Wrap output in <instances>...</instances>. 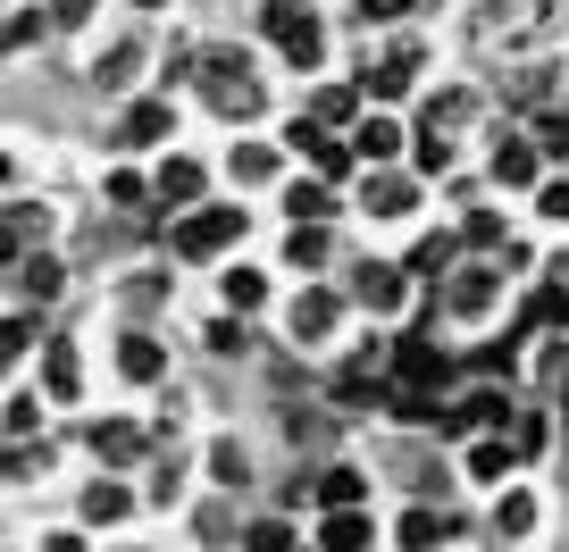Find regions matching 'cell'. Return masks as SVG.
Segmentation results:
<instances>
[{
	"instance_id": "1",
	"label": "cell",
	"mask_w": 569,
	"mask_h": 552,
	"mask_svg": "<svg viewBox=\"0 0 569 552\" xmlns=\"http://www.w3.org/2000/svg\"><path fill=\"white\" fill-rule=\"evenodd\" d=\"M569 26V0H478V26L469 42L478 51H536Z\"/></svg>"
},
{
	"instance_id": "2",
	"label": "cell",
	"mask_w": 569,
	"mask_h": 552,
	"mask_svg": "<svg viewBox=\"0 0 569 552\" xmlns=\"http://www.w3.org/2000/svg\"><path fill=\"white\" fill-rule=\"evenodd\" d=\"M201 101H210V118H260L268 84H260V68H251V51H234V42L201 51Z\"/></svg>"
},
{
	"instance_id": "3",
	"label": "cell",
	"mask_w": 569,
	"mask_h": 552,
	"mask_svg": "<svg viewBox=\"0 0 569 552\" xmlns=\"http://www.w3.org/2000/svg\"><path fill=\"white\" fill-rule=\"evenodd\" d=\"M495 428H511V393L502 385H469L461 402L436 410V435H495Z\"/></svg>"
},
{
	"instance_id": "4",
	"label": "cell",
	"mask_w": 569,
	"mask_h": 552,
	"mask_svg": "<svg viewBox=\"0 0 569 552\" xmlns=\"http://www.w3.org/2000/svg\"><path fill=\"white\" fill-rule=\"evenodd\" d=\"M393 385H402V393H427V402H445V385H452V360L436 352L427 335H402V343H393Z\"/></svg>"
},
{
	"instance_id": "5",
	"label": "cell",
	"mask_w": 569,
	"mask_h": 552,
	"mask_svg": "<svg viewBox=\"0 0 569 552\" xmlns=\"http://www.w3.org/2000/svg\"><path fill=\"white\" fill-rule=\"evenodd\" d=\"M227 243H243V210H193L177 227V251L184 260H218Z\"/></svg>"
},
{
	"instance_id": "6",
	"label": "cell",
	"mask_w": 569,
	"mask_h": 552,
	"mask_svg": "<svg viewBox=\"0 0 569 552\" xmlns=\"http://www.w3.org/2000/svg\"><path fill=\"white\" fill-rule=\"evenodd\" d=\"M284 143H293V151H310L327 184H343V177H352V160H360V143H336V134H327L319 118H293V126H284Z\"/></svg>"
},
{
	"instance_id": "7",
	"label": "cell",
	"mask_w": 569,
	"mask_h": 552,
	"mask_svg": "<svg viewBox=\"0 0 569 552\" xmlns=\"http://www.w3.org/2000/svg\"><path fill=\"white\" fill-rule=\"evenodd\" d=\"M495 293H502V268H486V260H469V268L445 277V310H452V319H486Z\"/></svg>"
},
{
	"instance_id": "8",
	"label": "cell",
	"mask_w": 569,
	"mask_h": 552,
	"mask_svg": "<svg viewBox=\"0 0 569 552\" xmlns=\"http://www.w3.org/2000/svg\"><path fill=\"white\" fill-rule=\"evenodd\" d=\"M419 68H427V51H419V42H393V51L369 68V84H360V92H369V101H402Z\"/></svg>"
},
{
	"instance_id": "9",
	"label": "cell",
	"mask_w": 569,
	"mask_h": 552,
	"mask_svg": "<svg viewBox=\"0 0 569 552\" xmlns=\"http://www.w3.org/2000/svg\"><path fill=\"white\" fill-rule=\"evenodd\" d=\"M168 126H177V118H168V101H134V109L118 118V134H109V143H118V151H151Z\"/></svg>"
},
{
	"instance_id": "10",
	"label": "cell",
	"mask_w": 569,
	"mask_h": 552,
	"mask_svg": "<svg viewBox=\"0 0 569 552\" xmlns=\"http://www.w3.org/2000/svg\"><path fill=\"white\" fill-rule=\"evenodd\" d=\"M352 293H360V302H369V310H402V293H410V277H402V268H393V260H360V277H352Z\"/></svg>"
},
{
	"instance_id": "11",
	"label": "cell",
	"mask_w": 569,
	"mask_h": 552,
	"mask_svg": "<svg viewBox=\"0 0 569 552\" xmlns=\"http://www.w3.org/2000/svg\"><path fill=\"white\" fill-rule=\"evenodd\" d=\"M552 59H528V68H502V101H519V109H552Z\"/></svg>"
},
{
	"instance_id": "12",
	"label": "cell",
	"mask_w": 569,
	"mask_h": 552,
	"mask_svg": "<svg viewBox=\"0 0 569 552\" xmlns=\"http://www.w3.org/2000/svg\"><path fill=\"white\" fill-rule=\"evenodd\" d=\"M545 327H569V285L561 277H545V285L519 302V335H545Z\"/></svg>"
},
{
	"instance_id": "13",
	"label": "cell",
	"mask_w": 569,
	"mask_h": 552,
	"mask_svg": "<svg viewBox=\"0 0 569 552\" xmlns=\"http://www.w3.org/2000/svg\"><path fill=\"white\" fill-rule=\"evenodd\" d=\"M410 201H419V184L393 177V168H377V177L360 184V210H369V218H410Z\"/></svg>"
},
{
	"instance_id": "14",
	"label": "cell",
	"mask_w": 569,
	"mask_h": 552,
	"mask_svg": "<svg viewBox=\"0 0 569 552\" xmlns=\"http://www.w3.org/2000/svg\"><path fill=\"white\" fill-rule=\"evenodd\" d=\"M42 385H51V402H76V385H84V360H76L68 335L42 343Z\"/></svg>"
},
{
	"instance_id": "15",
	"label": "cell",
	"mask_w": 569,
	"mask_h": 552,
	"mask_svg": "<svg viewBox=\"0 0 569 552\" xmlns=\"http://www.w3.org/2000/svg\"><path fill=\"white\" fill-rule=\"evenodd\" d=\"M201 201V168L193 160H168L160 177H151V210H193Z\"/></svg>"
},
{
	"instance_id": "16",
	"label": "cell",
	"mask_w": 569,
	"mask_h": 552,
	"mask_svg": "<svg viewBox=\"0 0 569 552\" xmlns=\"http://www.w3.org/2000/svg\"><path fill=\"white\" fill-rule=\"evenodd\" d=\"M445 511H436V502H410V511H402V528H393V544H402V552H436V544H445Z\"/></svg>"
},
{
	"instance_id": "17",
	"label": "cell",
	"mask_w": 569,
	"mask_h": 552,
	"mask_svg": "<svg viewBox=\"0 0 569 552\" xmlns=\"http://www.w3.org/2000/svg\"><path fill=\"white\" fill-rule=\"evenodd\" d=\"M84 444L101 452V461H118V469L151 452V444H142V428H126V419H101V428H84Z\"/></svg>"
},
{
	"instance_id": "18",
	"label": "cell",
	"mask_w": 569,
	"mask_h": 552,
	"mask_svg": "<svg viewBox=\"0 0 569 552\" xmlns=\"http://www.w3.org/2000/svg\"><path fill=\"white\" fill-rule=\"evenodd\" d=\"M59 285H68V268H59L51 251H18V293L26 302H51Z\"/></svg>"
},
{
	"instance_id": "19",
	"label": "cell",
	"mask_w": 569,
	"mask_h": 552,
	"mask_svg": "<svg viewBox=\"0 0 569 552\" xmlns=\"http://www.w3.org/2000/svg\"><path fill=\"white\" fill-rule=\"evenodd\" d=\"M343 319V302L336 293H302V302H293V343H327V327Z\"/></svg>"
},
{
	"instance_id": "20",
	"label": "cell",
	"mask_w": 569,
	"mask_h": 552,
	"mask_svg": "<svg viewBox=\"0 0 569 552\" xmlns=\"http://www.w3.org/2000/svg\"><path fill=\"white\" fill-rule=\"evenodd\" d=\"M369 511H327V528H319V552H369Z\"/></svg>"
},
{
	"instance_id": "21",
	"label": "cell",
	"mask_w": 569,
	"mask_h": 552,
	"mask_svg": "<svg viewBox=\"0 0 569 552\" xmlns=\"http://www.w3.org/2000/svg\"><path fill=\"white\" fill-rule=\"evenodd\" d=\"M126 511H134V494H126L118 478H92V485H84V519H92V528H118Z\"/></svg>"
},
{
	"instance_id": "22",
	"label": "cell",
	"mask_w": 569,
	"mask_h": 552,
	"mask_svg": "<svg viewBox=\"0 0 569 552\" xmlns=\"http://www.w3.org/2000/svg\"><path fill=\"white\" fill-rule=\"evenodd\" d=\"M386 393H393V385H377L369 369H343L336 385H327V402H336V410H377V402H386Z\"/></svg>"
},
{
	"instance_id": "23",
	"label": "cell",
	"mask_w": 569,
	"mask_h": 552,
	"mask_svg": "<svg viewBox=\"0 0 569 552\" xmlns=\"http://www.w3.org/2000/svg\"><path fill=\"white\" fill-rule=\"evenodd\" d=\"M536 160H545V151H536L528 134H511V143H495V184H536Z\"/></svg>"
},
{
	"instance_id": "24",
	"label": "cell",
	"mask_w": 569,
	"mask_h": 552,
	"mask_svg": "<svg viewBox=\"0 0 569 552\" xmlns=\"http://www.w3.org/2000/svg\"><path fill=\"white\" fill-rule=\"evenodd\" d=\"M284 210L302 218V227H327V218H336V184H284Z\"/></svg>"
},
{
	"instance_id": "25",
	"label": "cell",
	"mask_w": 569,
	"mask_h": 552,
	"mask_svg": "<svg viewBox=\"0 0 569 552\" xmlns=\"http://www.w3.org/2000/svg\"><path fill=\"white\" fill-rule=\"evenodd\" d=\"M118 369H126V377H134V385H151V377H160V369H168V352H160V335H126V343H118Z\"/></svg>"
},
{
	"instance_id": "26",
	"label": "cell",
	"mask_w": 569,
	"mask_h": 552,
	"mask_svg": "<svg viewBox=\"0 0 569 552\" xmlns=\"http://www.w3.org/2000/svg\"><path fill=\"white\" fill-rule=\"evenodd\" d=\"M42 227H51V210H42V201H9V268H18V243H26V251L42 243Z\"/></svg>"
},
{
	"instance_id": "27",
	"label": "cell",
	"mask_w": 569,
	"mask_h": 552,
	"mask_svg": "<svg viewBox=\"0 0 569 552\" xmlns=\"http://www.w3.org/2000/svg\"><path fill=\"white\" fill-rule=\"evenodd\" d=\"M528 143L545 151V160H569V109H536V118H528Z\"/></svg>"
},
{
	"instance_id": "28",
	"label": "cell",
	"mask_w": 569,
	"mask_h": 552,
	"mask_svg": "<svg viewBox=\"0 0 569 552\" xmlns=\"http://www.w3.org/2000/svg\"><path fill=\"white\" fill-rule=\"evenodd\" d=\"M511 461H519V444H495V435H478L461 469H469V478H478V485H495V478H502V469H511Z\"/></svg>"
},
{
	"instance_id": "29",
	"label": "cell",
	"mask_w": 569,
	"mask_h": 552,
	"mask_svg": "<svg viewBox=\"0 0 569 552\" xmlns=\"http://www.w3.org/2000/svg\"><path fill=\"white\" fill-rule=\"evenodd\" d=\"M461 118H478V92H436V101L419 109L427 134H445V126H461Z\"/></svg>"
},
{
	"instance_id": "30",
	"label": "cell",
	"mask_w": 569,
	"mask_h": 552,
	"mask_svg": "<svg viewBox=\"0 0 569 552\" xmlns=\"http://www.w3.org/2000/svg\"><path fill=\"white\" fill-rule=\"evenodd\" d=\"M452 260H461V243H452V234H419V251H410L402 268H419V277H452Z\"/></svg>"
},
{
	"instance_id": "31",
	"label": "cell",
	"mask_w": 569,
	"mask_h": 552,
	"mask_svg": "<svg viewBox=\"0 0 569 552\" xmlns=\"http://www.w3.org/2000/svg\"><path fill=\"white\" fill-rule=\"evenodd\" d=\"M26 343H42V302H26V310H9V319H0V352L18 360Z\"/></svg>"
},
{
	"instance_id": "32",
	"label": "cell",
	"mask_w": 569,
	"mask_h": 552,
	"mask_svg": "<svg viewBox=\"0 0 569 552\" xmlns=\"http://www.w3.org/2000/svg\"><path fill=\"white\" fill-rule=\"evenodd\" d=\"M360 494H369V478H360V469H327V478H319V502H327V511H360Z\"/></svg>"
},
{
	"instance_id": "33",
	"label": "cell",
	"mask_w": 569,
	"mask_h": 552,
	"mask_svg": "<svg viewBox=\"0 0 569 552\" xmlns=\"http://www.w3.org/2000/svg\"><path fill=\"white\" fill-rule=\"evenodd\" d=\"M393 151H402V126H393V118H360V160L386 168Z\"/></svg>"
},
{
	"instance_id": "34",
	"label": "cell",
	"mask_w": 569,
	"mask_h": 552,
	"mask_svg": "<svg viewBox=\"0 0 569 552\" xmlns=\"http://www.w3.org/2000/svg\"><path fill=\"white\" fill-rule=\"evenodd\" d=\"M134 68H142V51H134V42H118V51L92 68V84H101V92H126V84H134Z\"/></svg>"
},
{
	"instance_id": "35",
	"label": "cell",
	"mask_w": 569,
	"mask_h": 552,
	"mask_svg": "<svg viewBox=\"0 0 569 552\" xmlns=\"http://www.w3.org/2000/svg\"><path fill=\"white\" fill-rule=\"evenodd\" d=\"M284 68H319V18H302V26H284Z\"/></svg>"
},
{
	"instance_id": "36",
	"label": "cell",
	"mask_w": 569,
	"mask_h": 552,
	"mask_svg": "<svg viewBox=\"0 0 569 552\" xmlns=\"http://www.w3.org/2000/svg\"><path fill=\"white\" fill-rule=\"evenodd\" d=\"M34 428H42V393H9V444H34Z\"/></svg>"
},
{
	"instance_id": "37",
	"label": "cell",
	"mask_w": 569,
	"mask_h": 552,
	"mask_svg": "<svg viewBox=\"0 0 569 552\" xmlns=\"http://www.w3.org/2000/svg\"><path fill=\"white\" fill-rule=\"evenodd\" d=\"M268 302V277L260 268H227V310H260Z\"/></svg>"
},
{
	"instance_id": "38",
	"label": "cell",
	"mask_w": 569,
	"mask_h": 552,
	"mask_svg": "<svg viewBox=\"0 0 569 552\" xmlns=\"http://www.w3.org/2000/svg\"><path fill=\"white\" fill-rule=\"evenodd\" d=\"M227 168H234V184H268V177H277V151H268V143H243Z\"/></svg>"
},
{
	"instance_id": "39",
	"label": "cell",
	"mask_w": 569,
	"mask_h": 552,
	"mask_svg": "<svg viewBox=\"0 0 569 552\" xmlns=\"http://www.w3.org/2000/svg\"><path fill=\"white\" fill-rule=\"evenodd\" d=\"M519 343H528V335H495V343L478 352V377H495V385H502V377L519 369Z\"/></svg>"
},
{
	"instance_id": "40",
	"label": "cell",
	"mask_w": 569,
	"mask_h": 552,
	"mask_svg": "<svg viewBox=\"0 0 569 552\" xmlns=\"http://www.w3.org/2000/svg\"><path fill=\"white\" fill-rule=\"evenodd\" d=\"M51 34V9H9V59L26 51V42H42Z\"/></svg>"
},
{
	"instance_id": "41",
	"label": "cell",
	"mask_w": 569,
	"mask_h": 552,
	"mask_svg": "<svg viewBox=\"0 0 569 552\" xmlns=\"http://www.w3.org/2000/svg\"><path fill=\"white\" fill-rule=\"evenodd\" d=\"M352 109H360V92H352V84H327L310 118H319V126H352Z\"/></svg>"
},
{
	"instance_id": "42",
	"label": "cell",
	"mask_w": 569,
	"mask_h": 552,
	"mask_svg": "<svg viewBox=\"0 0 569 552\" xmlns=\"http://www.w3.org/2000/svg\"><path fill=\"white\" fill-rule=\"evenodd\" d=\"M210 478L227 485V494H234V485L251 478V469H243V444H234V435H227V444H210Z\"/></svg>"
},
{
	"instance_id": "43",
	"label": "cell",
	"mask_w": 569,
	"mask_h": 552,
	"mask_svg": "<svg viewBox=\"0 0 569 552\" xmlns=\"http://www.w3.org/2000/svg\"><path fill=\"white\" fill-rule=\"evenodd\" d=\"M461 243H469V251H478V260H486V251H502V218H495V210H469V227H461Z\"/></svg>"
},
{
	"instance_id": "44",
	"label": "cell",
	"mask_w": 569,
	"mask_h": 552,
	"mask_svg": "<svg viewBox=\"0 0 569 552\" xmlns=\"http://www.w3.org/2000/svg\"><path fill=\"white\" fill-rule=\"evenodd\" d=\"M528 528H536V502L528 494H502L495 502V535H528Z\"/></svg>"
},
{
	"instance_id": "45",
	"label": "cell",
	"mask_w": 569,
	"mask_h": 552,
	"mask_svg": "<svg viewBox=\"0 0 569 552\" xmlns=\"http://www.w3.org/2000/svg\"><path fill=\"white\" fill-rule=\"evenodd\" d=\"M410 160H419V177H445V168H452V143L419 126V143H410Z\"/></svg>"
},
{
	"instance_id": "46",
	"label": "cell",
	"mask_w": 569,
	"mask_h": 552,
	"mask_svg": "<svg viewBox=\"0 0 569 552\" xmlns=\"http://www.w3.org/2000/svg\"><path fill=\"white\" fill-rule=\"evenodd\" d=\"M109 210H151V184H142L134 168H118V177H109Z\"/></svg>"
},
{
	"instance_id": "47",
	"label": "cell",
	"mask_w": 569,
	"mask_h": 552,
	"mask_svg": "<svg viewBox=\"0 0 569 552\" xmlns=\"http://www.w3.org/2000/svg\"><path fill=\"white\" fill-rule=\"evenodd\" d=\"M284 260H293V268H319L327 260V234L319 227H293V234H284Z\"/></svg>"
},
{
	"instance_id": "48",
	"label": "cell",
	"mask_w": 569,
	"mask_h": 552,
	"mask_svg": "<svg viewBox=\"0 0 569 552\" xmlns=\"http://www.w3.org/2000/svg\"><path fill=\"white\" fill-rule=\"evenodd\" d=\"M243 552H293V528H284V519H260V528H243Z\"/></svg>"
},
{
	"instance_id": "49",
	"label": "cell",
	"mask_w": 569,
	"mask_h": 552,
	"mask_svg": "<svg viewBox=\"0 0 569 552\" xmlns=\"http://www.w3.org/2000/svg\"><path fill=\"white\" fill-rule=\"evenodd\" d=\"M201 343H210V352H243V310H227V319H210V335H201Z\"/></svg>"
},
{
	"instance_id": "50",
	"label": "cell",
	"mask_w": 569,
	"mask_h": 552,
	"mask_svg": "<svg viewBox=\"0 0 569 552\" xmlns=\"http://www.w3.org/2000/svg\"><path fill=\"white\" fill-rule=\"evenodd\" d=\"M302 18H310V0H268V9H260L268 34H284V26H302Z\"/></svg>"
},
{
	"instance_id": "51",
	"label": "cell",
	"mask_w": 569,
	"mask_h": 552,
	"mask_svg": "<svg viewBox=\"0 0 569 552\" xmlns=\"http://www.w3.org/2000/svg\"><path fill=\"white\" fill-rule=\"evenodd\" d=\"M436 0H360V18H427Z\"/></svg>"
},
{
	"instance_id": "52",
	"label": "cell",
	"mask_w": 569,
	"mask_h": 552,
	"mask_svg": "<svg viewBox=\"0 0 569 552\" xmlns=\"http://www.w3.org/2000/svg\"><path fill=\"white\" fill-rule=\"evenodd\" d=\"M536 210H545V218H569V177H545V184H536Z\"/></svg>"
},
{
	"instance_id": "53",
	"label": "cell",
	"mask_w": 569,
	"mask_h": 552,
	"mask_svg": "<svg viewBox=\"0 0 569 552\" xmlns=\"http://www.w3.org/2000/svg\"><path fill=\"white\" fill-rule=\"evenodd\" d=\"M511 444H519V461H528V452H545V444H552V428H545V419H519Z\"/></svg>"
},
{
	"instance_id": "54",
	"label": "cell",
	"mask_w": 569,
	"mask_h": 552,
	"mask_svg": "<svg viewBox=\"0 0 569 552\" xmlns=\"http://www.w3.org/2000/svg\"><path fill=\"white\" fill-rule=\"evenodd\" d=\"M201 535H210V552H218V544H227V535H243V528H234V519H227V511H218V502H210V511H201Z\"/></svg>"
},
{
	"instance_id": "55",
	"label": "cell",
	"mask_w": 569,
	"mask_h": 552,
	"mask_svg": "<svg viewBox=\"0 0 569 552\" xmlns=\"http://www.w3.org/2000/svg\"><path fill=\"white\" fill-rule=\"evenodd\" d=\"M92 18V0H51V26H84Z\"/></svg>"
},
{
	"instance_id": "56",
	"label": "cell",
	"mask_w": 569,
	"mask_h": 552,
	"mask_svg": "<svg viewBox=\"0 0 569 552\" xmlns=\"http://www.w3.org/2000/svg\"><path fill=\"white\" fill-rule=\"evenodd\" d=\"M42 552H84V535H51V544H42Z\"/></svg>"
},
{
	"instance_id": "57",
	"label": "cell",
	"mask_w": 569,
	"mask_h": 552,
	"mask_svg": "<svg viewBox=\"0 0 569 552\" xmlns=\"http://www.w3.org/2000/svg\"><path fill=\"white\" fill-rule=\"evenodd\" d=\"M552 277H561V285H569V251H561V260H552Z\"/></svg>"
},
{
	"instance_id": "58",
	"label": "cell",
	"mask_w": 569,
	"mask_h": 552,
	"mask_svg": "<svg viewBox=\"0 0 569 552\" xmlns=\"http://www.w3.org/2000/svg\"><path fill=\"white\" fill-rule=\"evenodd\" d=\"M561 428H569V385H561Z\"/></svg>"
},
{
	"instance_id": "59",
	"label": "cell",
	"mask_w": 569,
	"mask_h": 552,
	"mask_svg": "<svg viewBox=\"0 0 569 552\" xmlns=\"http://www.w3.org/2000/svg\"><path fill=\"white\" fill-rule=\"evenodd\" d=\"M142 9H160V0H142Z\"/></svg>"
}]
</instances>
